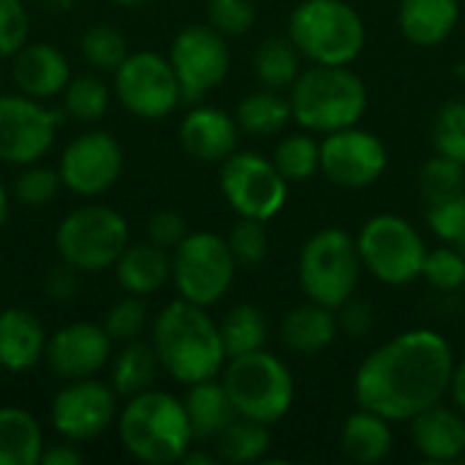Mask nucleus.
<instances>
[{"label": "nucleus", "mask_w": 465, "mask_h": 465, "mask_svg": "<svg viewBox=\"0 0 465 465\" xmlns=\"http://www.w3.org/2000/svg\"><path fill=\"white\" fill-rule=\"evenodd\" d=\"M455 354L436 330H409L373 349L354 373L357 406L411 422L450 395Z\"/></svg>", "instance_id": "1"}, {"label": "nucleus", "mask_w": 465, "mask_h": 465, "mask_svg": "<svg viewBox=\"0 0 465 465\" xmlns=\"http://www.w3.org/2000/svg\"><path fill=\"white\" fill-rule=\"evenodd\" d=\"M153 349L161 368L180 384L218 379L226 365V351L218 324L207 308L188 300L169 302L153 322Z\"/></svg>", "instance_id": "2"}, {"label": "nucleus", "mask_w": 465, "mask_h": 465, "mask_svg": "<svg viewBox=\"0 0 465 465\" xmlns=\"http://www.w3.org/2000/svg\"><path fill=\"white\" fill-rule=\"evenodd\" d=\"M120 444L139 463H183L193 444V430L183 401L161 390H144L128 398L117 417Z\"/></svg>", "instance_id": "3"}, {"label": "nucleus", "mask_w": 465, "mask_h": 465, "mask_svg": "<svg viewBox=\"0 0 465 465\" xmlns=\"http://www.w3.org/2000/svg\"><path fill=\"white\" fill-rule=\"evenodd\" d=\"M292 117L311 134L357 125L368 109L365 82L349 65H311L289 87Z\"/></svg>", "instance_id": "4"}, {"label": "nucleus", "mask_w": 465, "mask_h": 465, "mask_svg": "<svg viewBox=\"0 0 465 465\" xmlns=\"http://www.w3.org/2000/svg\"><path fill=\"white\" fill-rule=\"evenodd\" d=\"M289 38L316 65H351L362 54L368 33L346 0H302L289 16Z\"/></svg>", "instance_id": "5"}, {"label": "nucleus", "mask_w": 465, "mask_h": 465, "mask_svg": "<svg viewBox=\"0 0 465 465\" xmlns=\"http://www.w3.org/2000/svg\"><path fill=\"white\" fill-rule=\"evenodd\" d=\"M237 417L275 425L294 403V376L286 362L264 349L232 357L221 379Z\"/></svg>", "instance_id": "6"}, {"label": "nucleus", "mask_w": 465, "mask_h": 465, "mask_svg": "<svg viewBox=\"0 0 465 465\" xmlns=\"http://www.w3.org/2000/svg\"><path fill=\"white\" fill-rule=\"evenodd\" d=\"M297 278L305 300L338 311L349 297L357 294L362 278L357 240L338 226L313 232L300 251Z\"/></svg>", "instance_id": "7"}, {"label": "nucleus", "mask_w": 465, "mask_h": 465, "mask_svg": "<svg viewBox=\"0 0 465 465\" xmlns=\"http://www.w3.org/2000/svg\"><path fill=\"white\" fill-rule=\"evenodd\" d=\"M357 251L362 270L387 286H409L422 278L428 256L422 234L401 215L381 213L365 221L357 234Z\"/></svg>", "instance_id": "8"}, {"label": "nucleus", "mask_w": 465, "mask_h": 465, "mask_svg": "<svg viewBox=\"0 0 465 465\" xmlns=\"http://www.w3.org/2000/svg\"><path fill=\"white\" fill-rule=\"evenodd\" d=\"M54 248L71 267L82 272H101L114 267L120 253L128 248V223L112 207L84 204L60 221Z\"/></svg>", "instance_id": "9"}, {"label": "nucleus", "mask_w": 465, "mask_h": 465, "mask_svg": "<svg viewBox=\"0 0 465 465\" xmlns=\"http://www.w3.org/2000/svg\"><path fill=\"white\" fill-rule=\"evenodd\" d=\"M237 275L229 242L213 232H193L172 251V281L183 300L210 308L226 297Z\"/></svg>", "instance_id": "10"}, {"label": "nucleus", "mask_w": 465, "mask_h": 465, "mask_svg": "<svg viewBox=\"0 0 465 465\" xmlns=\"http://www.w3.org/2000/svg\"><path fill=\"white\" fill-rule=\"evenodd\" d=\"M221 193L240 218L272 221L286 199L289 183L278 166L262 153H232L221 163Z\"/></svg>", "instance_id": "11"}, {"label": "nucleus", "mask_w": 465, "mask_h": 465, "mask_svg": "<svg viewBox=\"0 0 465 465\" xmlns=\"http://www.w3.org/2000/svg\"><path fill=\"white\" fill-rule=\"evenodd\" d=\"M114 95L142 120H163L183 104L180 82L169 57L150 49L134 52L123 60L114 71Z\"/></svg>", "instance_id": "12"}, {"label": "nucleus", "mask_w": 465, "mask_h": 465, "mask_svg": "<svg viewBox=\"0 0 465 465\" xmlns=\"http://www.w3.org/2000/svg\"><path fill=\"white\" fill-rule=\"evenodd\" d=\"M169 63L177 74L183 104H199L229 74L226 35L210 25H188L174 35Z\"/></svg>", "instance_id": "13"}, {"label": "nucleus", "mask_w": 465, "mask_h": 465, "mask_svg": "<svg viewBox=\"0 0 465 465\" xmlns=\"http://www.w3.org/2000/svg\"><path fill=\"white\" fill-rule=\"evenodd\" d=\"M319 172L332 185L349 191L371 188L384 174L390 161L384 142L360 125L324 134V139L319 142Z\"/></svg>", "instance_id": "14"}, {"label": "nucleus", "mask_w": 465, "mask_h": 465, "mask_svg": "<svg viewBox=\"0 0 465 465\" xmlns=\"http://www.w3.org/2000/svg\"><path fill=\"white\" fill-rule=\"evenodd\" d=\"M57 109L30 95H0V161L27 166L44 158L60 125Z\"/></svg>", "instance_id": "15"}, {"label": "nucleus", "mask_w": 465, "mask_h": 465, "mask_svg": "<svg viewBox=\"0 0 465 465\" xmlns=\"http://www.w3.org/2000/svg\"><path fill=\"white\" fill-rule=\"evenodd\" d=\"M114 411H117V392L90 376V379L68 381L54 395L49 420L63 439L82 444L98 439L114 422Z\"/></svg>", "instance_id": "16"}, {"label": "nucleus", "mask_w": 465, "mask_h": 465, "mask_svg": "<svg viewBox=\"0 0 465 465\" xmlns=\"http://www.w3.org/2000/svg\"><path fill=\"white\" fill-rule=\"evenodd\" d=\"M63 185L76 196L109 191L123 172V147L106 131H90L68 142L57 163Z\"/></svg>", "instance_id": "17"}, {"label": "nucleus", "mask_w": 465, "mask_h": 465, "mask_svg": "<svg viewBox=\"0 0 465 465\" xmlns=\"http://www.w3.org/2000/svg\"><path fill=\"white\" fill-rule=\"evenodd\" d=\"M46 365L57 379L76 381L95 376L112 357V338L106 327L93 322H74L60 327L46 341Z\"/></svg>", "instance_id": "18"}, {"label": "nucleus", "mask_w": 465, "mask_h": 465, "mask_svg": "<svg viewBox=\"0 0 465 465\" xmlns=\"http://www.w3.org/2000/svg\"><path fill=\"white\" fill-rule=\"evenodd\" d=\"M240 125L218 106H193L180 123L183 150L202 163H223L237 150Z\"/></svg>", "instance_id": "19"}, {"label": "nucleus", "mask_w": 465, "mask_h": 465, "mask_svg": "<svg viewBox=\"0 0 465 465\" xmlns=\"http://www.w3.org/2000/svg\"><path fill=\"white\" fill-rule=\"evenodd\" d=\"M11 79L19 93L46 101L65 90L71 71L65 54L52 44H25L11 63Z\"/></svg>", "instance_id": "20"}, {"label": "nucleus", "mask_w": 465, "mask_h": 465, "mask_svg": "<svg viewBox=\"0 0 465 465\" xmlns=\"http://www.w3.org/2000/svg\"><path fill=\"white\" fill-rule=\"evenodd\" d=\"M411 441L430 463H455L465 455V420L436 403L411 420Z\"/></svg>", "instance_id": "21"}, {"label": "nucleus", "mask_w": 465, "mask_h": 465, "mask_svg": "<svg viewBox=\"0 0 465 465\" xmlns=\"http://www.w3.org/2000/svg\"><path fill=\"white\" fill-rule=\"evenodd\" d=\"M46 332L35 313L25 308L0 311V368L25 373L46 354Z\"/></svg>", "instance_id": "22"}, {"label": "nucleus", "mask_w": 465, "mask_h": 465, "mask_svg": "<svg viewBox=\"0 0 465 465\" xmlns=\"http://www.w3.org/2000/svg\"><path fill=\"white\" fill-rule=\"evenodd\" d=\"M460 22V0H401L398 27L414 46L444 44Z\"/></svg>", "instance_id": "23"}, {"label": "nucleus", "mask_w": 465, "mask_h": 465, "mask_svg": "<svg viewBox=\"0 0 465 465\" xmlns=\"http://www.w3.org/2000/svg\"><path fill=\"white\" fill-rule=\"evenodd\" d=\"M338 335V316L332 308L319 302H305L289 311L281 322V343L292 354L313 357L324 351Z\"/></svg>", "instance_id": "24"}, {"label": "nucleus", "mask_w": 465, "mask_h": 465, "mask_svg": "<svg viewBox=\"0 0 465 465\" xmlns=\"http://www.w3.org/2000/svg\"><path fill=\"white\" fill-rule=\"evenodd\" d=\"M114 275L123 292L147 297L155 294L172 278V256L155 242L128 245L114 262Z\"/></svg>", "instance_id": "25"}, {"label": "nucleus", "mask_w": 465, "mask_h": 465, "mask_svg": "<svg viewBox=\"0 0 465 465\" xmlns=\"http://www.w3.org/2000/svg\"><path fill=\"white\" fill-rule=\"evenodd\" d=\"M392 428L390 420H384L376 411L357 409L341 430V450L351 463L373 465L381 463L392 452Z\"/></svg>", "instance_id": "26"}, {"label": "nucleus", "mask_w": 465, "mask_h": 465, "mask_svg": "<svg viewBox=\"0 0 465 465\" xmlns=\"http://www.w3.org/2000/svg\"><path fill=\"white\" fill-rule=\"evenodd\" d=\"M183 406L193 430V441H215L218 433L237 417L223 384L215 379L191 384Z\"/></svg>", "instance_id": "27"}, {"label": "nucleus", "mask_w": 465, "mask_h": 465, "mask_svg": "<svg viewBox=\"0 0 465 465\" xmlns=\"http://www.w3.org/2000/svg\"><path fill=\"white\" fill-rule=\"evenodd\" d=\"M44 433L38 420L16 406L0 409V465L41 463Z\"/></svg>", "instance_id": "28"}, {"label": "nucleus", "mask_w": 465, "mask_h": 465, "mask_svg": "<svg viewBox=\"0 0 465 465\" xmlns=\"http://www.w3.org/2000/svg\"><path fill=\"white\" fill-rule=\"evenodd\" d=\"M237 125L242 134L264 139V136H275L281 134L294 117H292V104L289 98H283L278 90H259L245 95L237 104V114H234Z\"/></svg>", "instance_id": "29"}, {"label": "nucleus", "mask_w": 465, "mask_h": 465, "mask_svg": "<svg viewBox=\"0 0 465 465\" xmlns=\"http://www.w3.org/2000/svg\"><path fill=\"white\" fill-rule=\"evenodd\" d=\"M272 436H270V425L245 420V417H234L215 439V455L221 463L232 465H248L264 460V455L270 452Z\"/></svg>", "instance_id": "30"}, {"label": "nucleus", "mask_w": 465, "mask_h": 465, "mask_svg": "<svg viewBox=\"0 0 465 465\" xmlns=\"http://www.w3.org/2000/svg\"><path fill=\"white\" fill-rule=\"evenodd\" d=\"M158 368H161V362H158V354L153 346H144L139 341H128V346L114 357L112 390L120 398H134L144 390H153Z\"/></svg>", "instance_id": "31"}, {"label": "nucleus", "mask_w": 465, "mask_h": 465, "mask_svg": "<svg viewBox=\"0 0 465 465\" xmlns=\"http://www.w3.org/2000/svg\"><path fill=\"white\" fill-rule=\"evenodd\" d=\"M300 52L289 35L264 38L253 54V71L259 82L270 90H289L300 76Z\"/></svg>", "instance_id": "32"}, {"label": "nucleus", "mask_w": 465, "mask_h": 465, "mask_svg": "<svg viewBox=\"0 0 465 465\" xmlns=\"http://www.w3.org/2000/svg\"><path fill=\"white\" fill-rule=\"evenodd\" d=\"M221 330V341H223V351H226V360L232 357H242V354H251V351H259L264 349L267 343V319L264 313L256 308V305H234L223 322L218 324Z\"/></svg>", "instance_id": "33"}, {"label": "nucleus", "mask_w": 465, "mask_h": 465, "mask_svg": "<svg viewBox=\"0 0 465 465\" xmlns=\"http://www.w3.org/2000/svg\"><path fill=\"white\" fill-rule=\"evenodd\" d=\"M319 142L311 134H289L278 142L272 163L286 183H305L319 172Z\"/></svg>", "instance_id": "34"}, {"label": "nucleus", "mask_w": 465, "mask_h": 465, "mask_svg": "<svg viewBox=\"0 0 465 465\" xmlns=\"http://www.w3.org/2000/svg\"><path fill=\"white\" fill-rule=\"evenodd\" d=\"M63 106L74 120L95 123L109 109V87L93 74L74 76L63 90Z\"/></svg>", "instance_id": "35"}, {"label": "nucleus", "mask_w": 465, "mask_h": 465, "mask_svg": "<svg viewBox=\"0 0 465 465\" xmlns=\"http://www.w3.org/2000/svg\"><path fill=\"white\" fill-rule=\"evenodd\" d=\"M420 193L425 204H436L465 193V166L436 153L420 172Z\"/></svg>", "instance_id": "36"}, {"label": "nucleus", "mask_w": 465, "mask_h": 465, "mask_svg": "<svg viewBox=\"0 0 465 465\" xmlns=\"http://www.w3.org/2000/svg\"><path fill=\"white\" fill-rule=\"evenodd\" d=\"M79 49H82V57L98 71H117L123 60L128 57V44L123 33L104 22L84 30V35L79 38Z\"/></svg>", "instance_id": "37"}, {"label": "nucleus", "mask_w": 465, "mask_h": 465, "mask_svg": "<svg viewBox=\"0 0 465 465\" xmlns=\"http://www.w3.org/2000/svg\"><path fill=\"white\" fill-rule=\"evenodd\" d=\"M226 242H229V251H232L237 267H242V270H256L270 256L267 226H264V221H256V218H240L232 226Z\"/></svg>", "instance_id": "38"}, {"label": "nucleus", "mask_w": 465, "mask_h": 465, "mask_svg": "<svg viewBox=\"0 0 465 465\" xmlns=\"http://www.w3.org/2000/svg\"><path fill=\"white\" fill-rule=\"evenodd\" d=\"M436 153L465 166V101H447L433 123Z\"/></svg>", "instance_id": "39"}, {"label": "nucleus", "mask_w": 465, "mask_h": 465, "mask_svg": "<svg viewBox=\"0 0 465 465\" xmlns=\"http://www.w3.org/2000/svg\"><path fill=\"white\" fill-rule=\"evenodd\" d=\"M422 278L439 292H458L465 286V256L455 245H441L428 251L422 264Z\"/></svg>", "instance_id": "40"}, {"label": "nucleus", "mask_w": 465, "mask_h": 465, "mask_svg": "<svg viewBox=\"0 0 465 465\" xmlns=\"http://www.w3.org/2000/svg\"><path fill=\"white\" fill-rule=\"evenodd\" d=\"M425 221L430 232L444 242V245H465V193H458L452 199L425 204Z\"/></svg>", "instance_id": "41"}, {"label": "nucleus", "mask_w": 465, "mask_h": 465, "mask_svg": "<svg viewBox=\"0 0 465 465\" xmlns=\"http://www.w3.org/2000/svg\"><path fill=\"white\" fill-rule=\"evenodd\" d=\"M60 185H63V180H60L57 169L27 163V169L14 180V196L25 207H44L57 196Z\"/></svg>", "instance_id": "42"}, {"label": "nucleus", "mask_w": 465, "mask_h": 465, "mask_svg": "<svg viewBox=\"0 0 465 465\" xmlns=\"http://www.w3.org/2000/svg\"><path fill=\"white\" fill-rule=\"evenodd\" d=\"M256 22L253 0H207V25L226 38L245 35Z\"/></svg>", "instance_id": "43"}, {"label": "nucleus", "mask_w": 465, "mask_h": 465, "mask_svg": "<svg viewBox=\"0 0 465 465\" xmlns=\"http://www.w3.org/2000/svg\"><path fill=\"white\" fill-rule=\"evenodd\" d=\"M144 324H147V308L136 294H128L125 300L114 302L106 313V322H104L109 338L123 341V343L136 341L142 335Z\"/></svg>", "instance_id": "44"}, {"label": "nucleus", "mask_w": 465, "mask_h": 465, "mask_svg": "<svg viewBox=\"0 0 465 465\" xmlns=\"http://www.w3.org/2000/svg\"><path fill=\"white\" fill-rule=\"evenodd\" d=\"M27 8L22 0H0V57H14L27 44Z\"/></svg>", "instance_id": "45"}, {"label": "nucleus", "mask_w": 465, "mask_h": 465, "mask_svg": "<svg viewBox=\"0 0 465 465\" xmlns=\"http://www.w3.org/2000/svg\"><path fill=\"white\" fill-rule=\"evenodd\" d=\"M338 330L346 332L349 338H368L376 327V308L362 300V297H349L341 308H338Z\"/></svg>", "instance_id": "46"}, {"label": "nucleus", "mask_w": 465, "mask_h": 465, "mask_svg": "<svg viewBox=\"0 0 465 465\" xmlns=\"http://www.w3.org/2000/svg\"><path fill=\"white\" fill-rule=\"evenodd\" d=\"M147 234H150V242H155V245H161L166 251L169 248L174 251L185 240V234H188V223H185L183 215H177L172 210H161V213H155L150 218Z\"/></svg>", "instance_id": "47"}, {"label": "nucleus", "mask_w": 465, "mask_h": 465, "mask_svg": "<svg viewBox=\"0 0 465 465\" xmlns=\"http://www.w3.org/2000/svg\"><path fill=\"white\" fill-rule=\"evenodd\" d=\"M76 267H71L68 262H60L57 267H52V272L46 275V294L57 302H68L76 297L79 289V278H76Z\"/></svg>", "instance_id": "48"}, {"label": "nucleus", "mask_w": 465, "mask_h": 465, "mask_svg": "<svg viewBox=\"0 0 465 465\" xmlns=\"http://www.w3.org/2000/svg\"><path fill=\"white\" fill-rule=\"evenodd\" d=\"M84 460L82 450H76V441L63 439L60 444H49L41 452V463L44 465H79Z\"/></svg>", "instance_id": "49"}, {"label": "nucleus", "mask_w": 465, "mask_h": 465, "mask_svg": "<svg viewBox=\"0 0 465 465\" xmlns=\"http://www.w3.org/2000/svg\"><path fill=\"white\" fill-rule=\"evenodd\" d=\"M450 395L455 401V406L465 411V360L455 362V373H452V384H450Z\"/></svg>", "instance_id": "50"}, {"label": "nucleus", "mask_w": 465, "mask_h": 465, "mask_svg": "<svg viewBox=\"0 0 465 465\" xmlns=\"http://www.w3.org/2000/svg\"><path fill=\"white\" fill-rule=\"evenodd\" d=\"M183 463H188V465H215V463H221L218 460V455L215 452H202V450H188L185 452V458H183Z\"/></svg>", "instance_id": "51"}, {"label": "nucleus", "mask_w": 465, "mask_h": 465, "mask_svg": "<svg viewBox=\"0 0 465 465\" xmlns=\"http://www.w3.org/2000/svg\"><path fill=\"white\" fill-rule=\"evenodd\" d=\"M5 218H8V193H5V188L0 183V226L5 223Z\"/></svg>", "instance_id": "52"}, {"label": "nucleus", "mask_w": 465, "mask_h": 465, "mask_svg": "<svg viewBox=\"0 0 465 465\" xmlns=\"http://www.w3.org/2000/svg\"><path fill=\"white\" fill-rule=\"evenodd\" d=\"M49 5H52L54 11H68V8H71V0H49Z\"/></svg>", "instance_id": "53"}, {"label": "nucleus", "mask_w": 465, "mask_h": 465, "mask_svg": "<svg viewBox=\"0 0 465 465\" xmlns=\"http://www.w3.org/2000/svg\"><path fill=\"white\" fill-rule=\"evenodd\" d=\"M112 3L125 5V8H134V5H144V3H150V0H112Z\"/></svg>", "instance_id": "54"}, {"label": "nucleus", "mask_w": 465, "mask_h": 465, "mask_svg": "<svg viewBox=\"0 0 465 465\" xmlns=\"http://www.w3.org/2000/svg\"><path fill=\"white\" fill-rule=\"evenodd\" d=\"M458 251H463V256H465V245H463V248H458Z\"/></svg>", "instance_id": "55"}, {"label": "nucleus", "mask_w": 465, "mask_h": 465, "mask_svg": "<svg viewBox=\"0 0 465 465\" xmlns=\"http://www.w3.org/2000/svg\"><path fill=\"white\" fill-rule=\"evenodd\" d=\"M463 463H465V455H463Z\"/></svg>", "instance_id": "56"}]
</instances>
